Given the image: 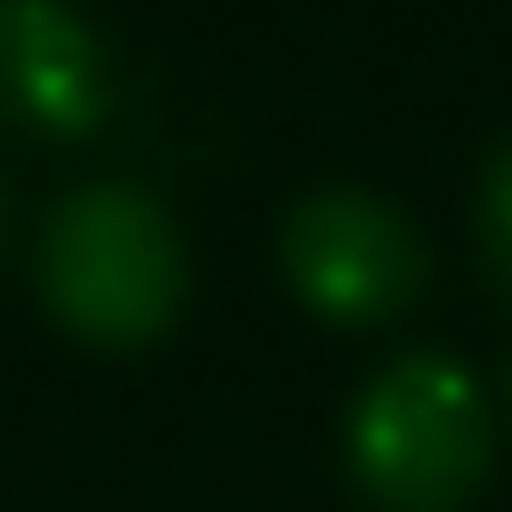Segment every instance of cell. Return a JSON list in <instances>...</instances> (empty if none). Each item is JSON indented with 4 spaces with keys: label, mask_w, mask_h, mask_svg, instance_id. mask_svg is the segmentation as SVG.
<instances>
[{
    "label": "cell",
    "mask_w": 512,
    "mask_h": 512,
    "mask_svg": "<svg viewBox=\"0 0 512 512\" xmlns=\"http://www.w3.org/2000/svg\"><path fill=\"white\" fill-rule=\"evenodd\" d=\"M480 232H488L496 272L512 280V144H504V152H496V168H488V192H480Z\"/></svg>",
    "instance_id": "5"
},
{
    "label": "cell",
    "mask_w": 512,
    "mask_h": 512,
    "mask_svg": "<svg viewBox=\"0 0 512 512\" xmlns=\"http://www.w3.org/2000/svg\"><path fill=\"white\" fill-rule=\"evenodd\" d=\"M104 104L112 80L88 16L72 0H0V112L48 136H80L104 120Z\"/></svg>",
    "instance_id": "4"
},
{
    "label": "cell",
    "mask_w": 512,
    "mask_h": 512,
    "mask_svg": "<svg viewBox=\"0 0 512 512\" xmlns=\"http://www.w3.org/2000/svg\"><path fill=\"white\" fill-rule=\"evenodd\" d=\"M280 264H288V280H296V296L312 312H328V320H384V312H400L416 296L424 240L376 192L328 184V192L296 200V216L280 232Z\"/></svg>",
    "instance_id": "3"
},
{
    "label": "cell",
    "mask_w": 512,
    "mask_h": 512,
    "mask_svg": "<svg viewBox=\"0 0 512 512\" xmlns=\"http://www.w3.org/2000/svg\"><path fill=\"white\" fill-rule=\"evenodd\" d=\"M344 456H352V480L384 512H456L480 488V472H488L480 384L456 360H440V352L392 360L352 400Z\"/></svg>",
    "instance_id": "2"
},
{
    "label": "cell",
    "mask_w": 512,
    "mask_h": 512,
    "mask_svg": "<svg viewBox=\"0 0 512 512\" xmlns=\"http://www.w3.org/2000/svg\"><path fill=\"white\" fill-rule=\"evenodd\" d=\"M40 296L88 344H152L184 304V240L168 208L136 184H80L48 208Z\"/></svg>",
    "instance_id": "1"
}]
</instances>
